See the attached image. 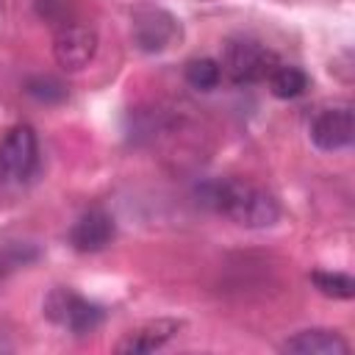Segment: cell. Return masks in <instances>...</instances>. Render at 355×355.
I'll return each instance as SVG.
<instances>
[{"instance_id": "6da1fadb", "label": "cell", "mask_w": 355, "mask_h": 355, "mask_svg": "<svg viewBox=\"0 0 355 355\" xmlns=\"http://www.w3.org/2000/svg\"><path fill=\"white\" fill-rule=\"evenodd\" d=\"M197 197L205 208L233 219L241 227H272L280 219V205L275 194L241 178L208 180L200 186Z\"/></svg>"}, {"instance_id": "7a4b0ae2", "label": "cell", "mask_w": 355, "mask_h": 355, "mask_svg": "<svg viewBox=\"0 0 355 355\" xmlns=\"http://www.w3.org/2000/svg\"><path fill=\"white\" fill-rule=\"evenodd\" d=\"M219 67L236 86H250L272 75V69L277 67V55L255 39H230L225 42Z\"/></svg>"}, {"instance_id": "3957f363", "label": "cell", "mask_w": 355, "mask_h": 355, "mask_svg": "<svg viewBox=\"0 0 355 355\" xmlns=\"http://www.w3.org/2000/svg\"><path fill=\"white\" fill-rule=\"evenodd\" d=\"M44 316L69 333H92L103 322V308L83 300L72 288H53L44 300Z\"/></svg>"}, {"instance_id": "277c9868", "label": "cell", "mask_w": 355, "mask_h": 355, "mask_svg": "<svg viewBox=\"0 0 355 355\" xmlns=\"http://www.w3.org/2000/svg\"><path fill=\"white\" fill-rule=\"evenodd\" d=\"M39 164V141L31 125H14L0 141V169L11 180H28Z\"/></svg>"}, {"instance_id": "5b68a950", "label": "cell", "mask_w": 355, "mask_h": 355, "mask_svg": "<svg viewBox=\"0 0 355 355\" xmlns=\"http://www.w3.org/2000/svg\"><path fill=\"white\" fill-rule=\"evenodd\" d=\"M180 36L178 19L164 8H141L133 14V42L144 53H161Z\"/></svg>"}, {"instance_id": "8992f818", "label": "cell", "mask_w": 355, "mask_h": 355, "mask_svg": "<svg viewBox=\"0 0 355 355\" xmlns=\"http://www.w3.org/2000/svg\"><path fill=\"white\" fill-rule=\"evenodd\" d=\"M311 141L313 147L324 150V153H336V150H344L352 144V133H355V119H352V108L349 105H330V108H322L311 128Z\"/></svg>"}, {"instance_id": "52a82bcc", "label": "cell", "mask_w": 355, "mask_h": 355, "mask_svg": "<svg viewBox=\"0 0 355 355\" xmlns=\"http://www.w3.org/2000/svg\"><path fill=\"white\" fill-rule=\"evenodd\" d=\"M97 53V33L94 28L89 25H80V22H67L58 28L55 39H53V55L55 61L75 72V69H83Z\"/></svg>"}, {"instance_id": "ba28073f", "label": "cell", "mask_w": 355, "mask_h": 355, "mask_svg": "<svg viewBox=\"0 0 355 355\" xmlns=\"http://www.w3.org/2000/svg\"><path fill=\"white\" fill-rule=\"evenodd\" d=\"M114 233H116L114 216L105 214L103 208H92L75 219V225L69 230V244L78 252H100L111 244Z\"/></svg>"}, {"instance_id": "9c48e42d", "label": "cell", "mask_w": 355, "mask_h": 355, "mask_svg": "<svg viewBox=\"0 0 355 355\" xmlns=\"http://www.w3.org/2000/svg\"><path fill=\"white\" fill-rule=\"evenodd\" d=\"M280 352H291V355H347L349 341L336 330L311 327V330H300L291 338H286L280 344Z\"/></svg>"}, {"instance_id": "30bf717a", "label": "cell", "mask_w": 355, "mask_h": 355, "mask_svg": "<svg viewBox=\"0 0 355 355\" xmlns=\"http://www.w3.org/2000/svg\"><path fill=\"white\" fill-rule=\"evenodd\" d=\"M178 330H180V322H178V319H155V322H147L144 327L128 333V336L116 344V352H119V355H147V352H155V349H161Z\"/></svg>"}, {"instance_id": "8fae6325", "label": "cell", "mask_w": 355, "mask_h": 355, "mask_svg": "<svg viewBox=\"0 0 355 355\" xmlns=\"http://www.w3.org/2000/svg\"><path fill=\"white\" fill-rule=\"evenodd\" d=\"M266 80H269V92L275 97H280V100H294L308 89V75L300 67L277 64Z\"/></svg>"}, {"instance_id": "7c38bea8", "label": "cell", "mask_w": 355, "mask_h": 355, "mask_svg": "<svg viewBox=\"0 0 355 355\" xmlns=\"http://www.w3.org/2000/svg\"><path fill=\"white\" fill-rule=\"evenodd\" d=\"M183 75H186V83H189L191 89L211 92V89H216L219 80H222V67H219V61H214V58H191V61L186 64Z\"/></svg>"}, {"instance_id": "4fadbf2b", "label": "cell", "mask_w": 355, "mask_h": 355, "mask_svg": "<svg viewBox=\"0 0 355 355\" xmlns=\"http://www.w3.org/2000/svg\"><path fill=\"white\" fill-rule=\"evenodd\" d=\"M311 280L324 297H333V300H349L355 294V283L344 272H322V269H316V272H311Z\"/></svg>"}, {"instance_id": "5bb4252c", "label": "cell", "mask_w": 355, "mask_h": 355, "mask_svg": "<svg viewBox=\"0 0 355 355\" xmlns=\"http://www.w3.org/2000/svg\"><path fill=\"white\" fill-rule=\"evenodd\" d=\"M25 92H28L31 97L42 100V103H58V100H64V94H67L64 83H61V80H55V78H50V75L31 78V80H28V86H25Z\"/></svg>"}, {"instance_id": "9a60e30c", "label": "cell", "mask_w": 355, "mask_h": 355, "mask_svg": "<svg viewBox=\"0 0 355 355\" xmlns=\"http://www.w3.org/2000/svg\"><path fill=\"white\" fill-rule=\"evenodd\" d=\"M0 178H6V175H3V169H0Z\"/></svg>"}]
</instances>
